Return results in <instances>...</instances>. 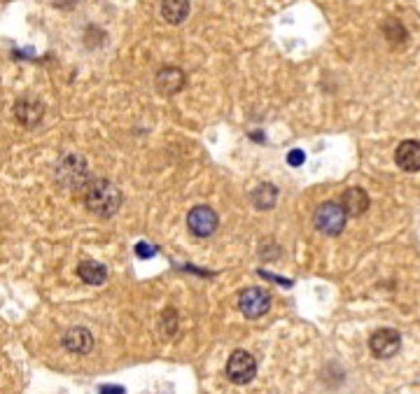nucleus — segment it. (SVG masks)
Returning <instances> with one entry per match:
<instances>
[{"mask_svg": "<svg viewBox=\"0 0 420 394\" xmlns=\"http://www.w3.org/2000/svg\"><path fill=\"white\" fill-rule=\"evenodd\" d=\"M84 203L91 213L98 215V217H113L122 206V192L110 180H105V177H101V180H91L86 184Z\"/></svg>", "mask_w": 420, "mask_h": 394, "instance_id": "obj_1", "label": "nucleus"}, {"mask_svg": "<svg viewBox=\"0 0 420 394\" xmlns=\"http://www.w3.org/2000/svg\"><path fill=\"white\" fill-rule=\"evenodd\" d=\"M345 219H348V215L338 203H323L313 215L315 229L325 233V236H338L345 226Z\"/></svg>", "mask_w": 420, "mask_h": 394, "instance_id": "obj_2", "label": "nucleus"}, {"mask_svg": "<svg viewBox=\"0 0 420 394\" xmlns=\"http://www.w3.org/2000/svg\"><path fill=\"white\" fill-rule=\"evenodd\" d=\"M257 373V362L248 350H236L229 362H227V375L231 383L236 385H248Z\"/></svg>", "mask_w": 420, "mask_h": 394, "instance_id": "obj_3", "label": "nucleus"}, {"mask_svg": "<svg viewBox=\"0 0 420 394\" xmlns=\"http://www.w3.org/2000/svg\"><path fill=\"white\" fill-rule=\"evenodd\" d=\"M269 306H271L269 292H264L262 287H248V289H243L238 297V308L248 319L262 317L264 313L269 311Z\"/></svg>", "mask_w": 420, "mask_h": 394, "instance_id": "obj_4", "label": "nucleus"}, {"mask_svg": "<svg viewBox=\"0 0 420 394\" xmlns=\"http://www.w3.org/2000/svg\"><path fill=\"white\" fill-rule=\"evenodd\" d=\"M187 224L194 236L208 238V236H213L215 229H218V213L208 206H196L194 210L187 215Z\"/></svg>", "mask_w": 420, "mask_h": 394, "instance_id": "obj_5", "label": "nucleus"}, {"mask_svg": "<svg viewBox=\"0 0 420 394\" xmlns=\"http://www.w3.org/2000/svg\"><path fill=\"white\" fill-rule=\"evenodd\" d=\"M399 346H401V336L399 331L394 329H379L369 338L372 355L379 357V359H390V357H394L399 353Z\"/></svg>", "mask_w": 420, "mask_h": 394, "instance_id": "obj_6", "label": "nucleus"}, {"mask_svg": "<svg viewBox=\"0 0 420 394\" xmlns=\"http://www.w3.org/2000/svg\"><path fill=\"white\" fill-rule=\"evenodd\" d=\"M394 164H397L404 173H418L420 170V143L418 140H404V143H399L397 152H394Z\"/></svg>", "mask_w": 420, "mask_h": 394, "instance_id": "obj_7", "label": "nucleus"}, {"mask_svg": "<svg viewBox=\"0 0 420 394\" xmlns=\"http://www.w3.org/2000/svg\"><path fill=\"white\" fill-rule=\"evenodd\" d=\"M42 115H45V106L38 101V98H21L19 103L15 106V117L17 121L23 126H38Z\"/></svg>", "mask_w": 420, "mask_h": 394, "instance_id": "obj_8", "label": "nucleus"}, {"mask_svg": "<svg viewBox=\"0 0 420 394\" xmlns=\"http://www.w3.org/2000/svg\"><path fill=\"white\" fill-rule=\"evenodd\" d=\"M338 206H341L345 215H350V217H360V215L369 210V194L360 187H350L343 192Z\"/></svg>", "mask_w": 420, "mask_h": 394, "instance_id": "obj_9", "label": "nucleus"}, {"mask_svg": "<svg viewBox=\"0 0 420 394\" xmlns=\"http://www.w3.org/2000/svg\"><path fill=\"white\" fill-rule=\"evenodd\" d=\"M184 87V72L180 68H162L157 72V89L162 91L164 96L178 94Z\"/></svg>", "mask_w": 420, "mask_h": 394, "instance_id": "obj_10", "label": "nucleus"}, {"mask_svg": "<svg viewBox=\"0 0 420 394\" xmlns=\"http://www.w3.org/2000/svg\"><path fill=\"white\" fill-rule=\"evenodd\" d=\"M64 346H66V350H70V353H75V355H86L91 348H94V338H91V334L84 327H73L66 331Z\"/></svg>", "mask_w": 420, "mask_h": 394, "instance_id": "obj_11", "label": "nucleus"}, {"mask_svg": "<svg viewBox=\"0 0 420 394\" xmlns=\"http://www.w3.org/2000/svg\"><path fill=\"white\" fill-rule=\"evenodd\" d=\"M77 275H79V280L86 282V285H103V282L108 280V268L98 262L86 259L77 266Z\"/></svg>", "mask_w": 420, "mask_h": 394, "instance_id": "obj_12", "label": "nucleus"}, {"mask_svg": "<svg viewBox=\"0 0 420 394\" xmlns=\"http://www.w3.org/2000/svg\"><path fill=\"white\" fill-rule=\"evenodd\" d=\"M162 14L169 23H182L189 14V0H164Z\"/></svg>", "mask_w": 420, "mask_h": 394, "instance_id": "obj_13", "label": "nucleus"}, {"mask_svg": "<svg viewBox=\"0 0 420 394\" xmlns=\"http://www.w3.org/2000/svg\"><path fill=\"white\" fill-rule=\"evenodd\" d=\"M278 199V189L274 184H259V187L252 192V203L259 208V210H267V208H274Z\"/></svg>", "mask_w": 420, "mask_h": 394, "instance_id": "obj_14", "label": "nucleus"}, {"mask_svg": "<svg viewBox=\"0 0 420 394\" xmlns=\"http://www.w3.org/2000/svg\"><path fill=\"white\" fill-rule=\"evenodd\" d=\"M383 33H385V38H388V42H390L392 47H399V45H404V42L409 40L406 28L401 26L399 21H394V19H388L385 23H383Z\"/></svg>", "mask_w": 420, "mask_h": 394, "instance_id": "obj_15", "label": "nucleus"}, {"mask_svg": "<svg viewBox=\"0 0 420 394\" xmlns=\"http://www.w3.org/2000/svg\"><path fill=\"white\" fill-rule=\"evenodd\" d=\"M135 255H138L140 259H150V257L157 255V248H152V245H147L145 241H140L135 245Z\"/></svg>", "mask_w": 420, "mask_h": 394, "instance_id": "obj_16", "label": "nucleus"}, {"mask_svg": "<svg viewBox=\"0 0 420 394\" xmlns=\"http://www.w3.org/2000/svg\"><path fill=\"white\" fill-rule=\"evenodd\" d=\"M304 161H306V154L301 152V150H292V152L287 154V164L294 166V168H296V166H301Z\"/></svg>", "mask_w": 420, "mask_h": 394, "instance_id": "obj_17", "label": "nucleus"}, {"mask_svg": "<svg viewBox=\"0 0 420 394\" xmlns=\"http://www.w3.org/2000/svg\"><path fill=\"white\" fill-rule=\"evenodd\" d=\"M126 390L120 385H101L98 387V394H124Z\"/></svg>", "mask_w": 420, "mask_h": 394, "instance_id": "obj_18", "label": "nucleus"}]
</instances>
